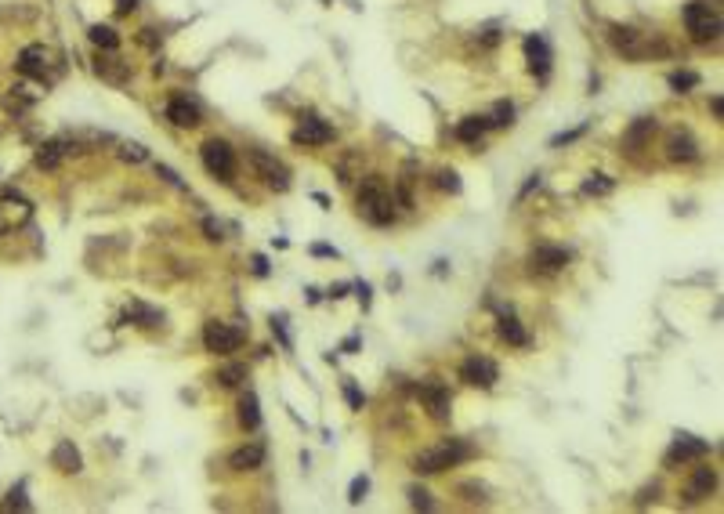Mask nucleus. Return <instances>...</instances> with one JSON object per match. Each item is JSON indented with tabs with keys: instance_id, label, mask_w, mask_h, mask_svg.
<instances>
[{
	"instance_id": "nucleus-1",
	"label": "nucleus",
	"mask_w": 724,
	"mask_h": 514,
	"mask_svg": "<svg viewBox=\"0 0 724 514\" xmlns=\"http://www.w3.org/2000/svg\"><path fill=\"white\" fill-rule=\"evenodd\" d=\"M355 200H358V214H362L370 225L380 228V225H391V221H395V196H391L388 181L380 178V174L362 178Z\"/></svg>"
},
{
	"instance_id": "nucleus-2",
	"label": "nucleus",
	"mask_w": 724,
	"mask_h": 514,
	"mask_svg": "<svg viewBox=\"0 0 724 514\" xmlns=\"http://www.w3.org/2000/svg\"><path fill=\"white\" fill-rule=\"evenodd\" d=\"M467 457H471V445H464L460 438H442V442H435L428 449H420L417 460H413V471H417V475H438V471L453 467V464H460Z\"/></svg>"
},
{
	"instance_id": "nucleus-3",
	"label": "nucleus",
	"mask_w": 724,
	"mask_h": 514,
	"mask_svg": "<svg viewBox=\"0 0 724 514\" xmlns=\"http://www.w3.org/2000/svg\"><path fill=\"white\" fill-rule=\"evenodd\" d=\"M18 73L29 76V80H40V83H51L62 73V62L48 44H29V48H22V55H18Z\"/></svg>"
},
{
	"instance_id": "nucleus-4",
	"label": "nucleus",
	"mask_w": 724,
	"mask_h": 514,
	"mask_svg": "<svg viewBox=\"0 0 724 514\" xmlns=\"http://www.w3.org/2000/svg\"><path fill=\"white\" fill-rule=\"evenodd\" d=\"M685 29L692 33L695 44H710V40L720 36V15L706 4V0H692V4H685Z\"/></svg>"
},
{
	"instance_id": "nucleus-5",
	"label": "nucleus",
	"mask_w": 724,
	"mask_h": 514,
	"mask_svg": "<svg viewBox=\"0 0 724 514\" xmlns=\"http://www.w3.org/2000/svg\"><path fill=\"white\" fill-rule=\"evenodd\" d=\"M200 160H203V167H207L214 178H225V181H228L232 174H236V153H232V145L221 141V138L203 141V145H200Z\"/></svg>"
},
{
	"instance_id": "nucleus-6",
	"label": "nucleus",
	"mask_w": 724,
	"mask_h": 514,
	"mask_svg": "<svg viewBox=\"0 0 724 514\" xmlns=\"http://www.w3.org/2000/svg\"><path fill=\"white\" fill-rule=\"evenodd\" d=\"M608 40H612V48L620 51L623 58H634V62H641V58H648V55L655 51L652 40H648L645 33L630 29V26H612V29H608Z\"/></svg>"
},
{
	"instance_id": "nucleus-7",
	"label": "nucleus",
	"mask_w": 724,
	"mask_h": 514,
	"mask_svg": "<svg viewBox=\"0 0 724 514\" xmlns=\"http://www.w3.org/2000/svg\"><path fill=\"white\" fill-rule=\"evenodd\" d=\"M203 345H207L210 355H232V352H239V345H243V330L228 326V323H207Z\"/></svg>"
},
{
	"instance_id": "nucleus-8",
	"label": "nucleus",
	"mask_w": 724,
	"mask_h": 514,
	"mask_svg": "<svg viewBox=\"0 0 724 514\" xmlns=\"http://www.w3.org/2000/svg\"><path fill=\"white\" fill-rule=\"evenodd\" d=\"M460 377H464L467 384H471V388H493V384L500 380V370H496V362H493V359H485V355H471V359H464Z\"/></svg>"
},
{
	"instance_id": "nucleus-9",
	"label": "nucleus",
	"mask_w": 724,
	"mask_h": 514,
	"mask_svg": "<svg viewBox=\"0 0 724 514\" xmlns=\"http://www.w3.org/2000/svg\"><path fill=\"white\" fill-rule=\"evenodd\" d=\"M250 163L258 167V174L265 178L268 188H275V192H286V188H290V170H286L279 160H275V156L261 153V148H253V153H250Z\"/></svg>"
},
{
	"instance_id": "nucleus-10",
	"label": "nucleus",
	"mask_w": 724,
	"mask_h": 514,
	"mask_svg": "<svg viewBox=\"0 0 724 514\" xmlns=\"http://www.w3.org/2000/svg\"><path fill=\"white\" fill-rule=\"evenodd\" d=\"M29 214H33V207H29V200H26V196H15V192H4V196H0V235L11 232V228H18V225H26V221H29Z\"/></svg>"
},
{
	"instance_id": "nucleus-11",
	"label": "nucleus",
	"mask_w": 724,
	"mask_h": 514,
	"mask_svg": "<svg viewBox=\"0 0 724 514\" xmlns=\"http://www.w3.org/2000/svg\"><path fill=\"white\" fill-rule=\"evenodd\" d=\"M529 265H532V272L555 275V272H562V268L569 265V250H562V246H550V243H540V246H532V253H529Z\"/></svg>"
},
{
	"instance_id": "nucleus-12",
	"label": "nucleus",
	"mask_w": 724,
	"mask_h": 514,
	"mask_svg": "<svg viewBox=\"0 0 724 514\" xmlns=\"http://www.w3.org/2000/svg\"><path fill=\"white\" fill-rule=\"evenodd\" d=\"M706 453H710V442L692 438V435H677V442L670 445V453L663 457V464H667V467H677V464L699 460V457H706Z\"/></svg>"
},
{
	"instance_id": "nucleus-13",
	"label": "nucleus",
	"mask_w": 724,
	"mask_h": 514,
	"mask_svg": "<svg viewBox=\"0 0 724 514\" xmlns=\"http://www.w3.org/2000/svg\"><path fill=\"white\" fill-rule=\"evenodd\" d=\"M525 58H529V69L536 73L540 80L550 76V44L540 36V33H532L525 36Z\"/></svg>"
},
{
	"instance_id": "nucleus-14",
	"label": "nucleus",
	"mask_w": 724,
	"mask_h": 514,
	"mask_svg": "<svg viewBox=\"0 0 724 514\" xmlns=\"http://www.w3.org/2000/svg\"><path fill=\"white\" fill-rule=\"evenodd\" d=\"M293 141L297 145H326V141H333V127L323 123L319 116H305L301 127L293 131Z\"/></svg>"
},
{
	"instance_id": "nucleus-15",
	"label": "nucleus",
	"mask_w": 724,
	"mask_h": 514,
	"mask_svg": "<svg viewBox=\"0 0 724 514\" xmlns=\"http://www.w3.org/2000/svg\"><path fill=\"white\" fill-rule=\"evenodd\" d=\"M713 489H717V471H713V467H695V471H692V482H688V489H685V496H688V500H706Z\"/></svg>"
},
{
	"instance_id": "nucleus-16",
	"label": "nucleus",
	"mask_w": 724,
	"mask_h": 514,
	"mask_svg": "<svg viewBox=\"0 0 724 514\" xmlns=\"http://www.w3.org/2000/svg\"><path fill=\"white\" fill-rule=\"evenodd\" d=\"M167 120L174 123V127H196V123H200V109H196L188 98L178 95V98L167 102Z\"/></svg>"
},
{
	"instance_id": "nucleus-17",
	"label": "nucleus",
	"mask_w": 724,
	"mask_h": 514,
	"mask_svg": "<svg viewBox=\"0 0 724 514\" xmlns=\"http://www.w3.org/2000/svg\"><path fill=\"white\" fill-rule=\"evenodd\" d=\"M652 134H655V120H652V116L634 120V123H630V131L623 134V148H627V153H641L645 141H648Z\"/></svg>"
},
{
	"instance_id": "nucleus-18",
	"label": "nucleus",
	"mask_w": 724,
	"mask_h": 514,
	"mask_svg": "<svg viewBox=\"0 0 724 514\" xmlns=\"http://www.w3.org/2000/svg\"><path fill=\"white\" fill-rule=\"evenodd\" d=\"M420 398H424V405L431 410L435 420H445V417H450V391H445L442 384H424V388H420Z\"/></svg>"
},
{
	"instance_id": "nucleus-19",
	"label": "nucleus",
	"mask_w": 724,
	"mask_h": 514,
	"mask_svg": "<svg viewBox=\"0 0 724 514\" xmlns=\"http://www.w3.org/2000/svg\"><path fill=\"white\" fill-rule=\"evenodd\" d=\"M51 464L62 471V475H76V471L83 467V460H80V449H76L73 442H66V438H62V442L55 445V453H51Z\"/></svg>"
},
{
	"instance_id": "nucleus-20",
	"label": "nucleus",
	"mask_w": 724,
	"mask_h": 514,
	"mask_svg": "<svg viewBox=\"0 0 724 514\" xmlns=\"http://www.w3.org/2000/svg\"><path fill=\"white\" fill-rule=\"evenodd\" d=\"M265 464V445H243V449H236V453L228 457V467L232 471H253V467H261Z\"/></svg>"
},
{
	"instance_id": "nucleus-21",
	"label": "nucleus",
	"mask_w": 724,
	"mask_h": 514,
	"mask_svg": "<svg viewBox=\"0 0 724 514\" xmlns=\"http://www.w3.org/2000/svg\"><path fill=\"white\" fill-rule=\"evenodd\" d=\"M667 156H670V160H685V163H688V160H695V156H699V145H695V138H692V134H681V131H677V134H670V141H667Z\"/></svg>"
},
{
	"instance_id": "nucleus-22",
	"label": "nucleus",
	"mask_w": 724,
	"mask_h": 514,
	"mask_svg": "<svg viewBox=\"0 0 724 514\" xmlns=\"http://www.w3.org/2000/svg\"><path fill=\"white\" fill-rule=\"evenodd\" d=\"M485 131H489V120H485V116H464V120L457 123V138H460V141H467V145L482 141V138H485Z\"/></svg>"
},
{
	"instance_id": "nucleus-23",
	"label": "nucleus",
	"mask_w": 724,
	"mask_h": 514,
	"mask_svg": "<svg viewBox=\"0 0 724 514\" xmlns=\"http://www.w3.org/2000/svg\"><path fill=\"white\" fill-rule=\"evenodd\" d=\"M66 153H69V148H66V141H44V145L36 148V167H44V170H55L62 160H66Z\"/></svg>"
},
{
	"instance_id": "nucleus-24",
	"label": "nucleus",
	"mask_w": 724,
	"mask_h": 514,
	"mask_svg": "<svg viewBox=\"0 0 724 514\" xmlns=\"http://www.w3.org/2000/svg\"><path fill=\"white\" fill-rule=\"evenodd\" d=\"M123 319H131V323H138V326H160V323H163V315H160L156 308L141 305V301L127 305V308H123Z\"/></svg>"
},
{
	"instance_id": "nucleus-25",
	"label": "nucleus",
	"mask_w": 724,
	"mask_h": 514,
	"mask_svg": "<svg viewBox=\"0 0 724 514\" xmlns=\"http://www.w3.org/2000/svg\"><path fill=\"white\" fill-rule=\"evenodd\" d=\"M239 424L246 427V431H258V427H261V410H258V395H253V391H246L239 398Z\"/></svg>"
},
{
	"instance_id": "nucleus-26",
	"label": "nucleus",
	"mask_w": 724,
	"mask_h": 514,
	"mask_svg": "<svg viewBox=\"0 0 724 514\" xmlns=\"http://www.w3.org/2000/svg\"><path fill=\"white\" fill-rule=\"evenodd\" d=\"M500 337L507 340V345H515V348H525V345H529V333H525V326L518 323L515 315H503V319H500Z\"/></svg>"
},
{
	"instance_id": "nucleus-27",
	"label": "nucleus",
	"mask_w": 724,
	"mask_h": 514,
	"mask_svg": "<svg viewBox=\"0 0 724 514\" xmlns=\"http://www.w3.org/2000/svg\"><path fill=\"white\" fill-rule=\"evenodd\" d=\"M91 40H95V44H98L102 51H116V48H120L116 29H113V26H102V22H98V26H91Z\"/></svg>"
},
{
	"instance_id": "nucleus-28",
	"label": "nucleus",
	"mask_w": 724,
	"mask_h": 514,
	"mask_svg": "<svg viewBox=\"0 0 724 514\" xmlns=\"http://www.w3.org/2000/svg\"><path fill=\"white\" fill-rule=\"evenodd\" d=\"M246 380V366H239V362H228V366L218 370V384L221 388H236V384Z\"/></svg>"
},
{
	"instance_id": "nucleus-29",
	"label": "nucleus",
	"mask_w": 724,
	"mask_h": 514,
	"mask_svg": "<svg viewBox=\"0 0 724 514\" xmlns=\"http://www.w3.org/2000/svg\"><path fill=\"white\" fill-rule=\"evenodd\" d=\"M489 120V127H510L515 123V105L510 102H496L493 105V116H485Z\"/></svg>"
},
{
	"instance_id": "nucleus-30",
	"label": "nucleus",
	"mask_w": 724,
	"mask_h": 514,
	"mask_svg": "<svg viewBox=\"0 0 724 514\" xmlns=\"http://www.w3.org/2000/svg\"><path fill=\"white\" fill-rule=\"evenodd\" d=\"M608 192H612V181L605 174H594L583 181V196H608Z\"/></svg>"
},
{
	"instance_id": "nucleus-31",
	"label": "nucleus",
	"mask_w": 724,
	"mask_h": 514,
	"mask_svg": "<svg viewBox=\"0 0 724 514\" xmlns=\"http://www.w3.org/2000/svg\"><path fill=\"white\" fill-rule=\"evenodd\" d=\"M699 83V73H692V69H681V73H670V88L681 95V91H688V88H695Z\"/></svg>"
},
{
	"instance_id": "nucleus-32",
	"label": "nucleus",
	"mask_w": 724,
	"mask_h": 514,
	"mask_svg": "<svg viewBox=\"0 0 724 514\" xmlns=\"http://www.w3.org/2000/svg\"><path fill=\"white\" fill-rule=\"evenodd\" d=\"M4 507H8V510H11V507H18V510H29V500H26V485H15V489L8 492Z\"/></svg>"
},
{
	"instance_id": "nucleus-33",
	"label": "nucleus",
	"mask_w": 724,
	"mask_h": 514,
	"mask_svg": "<svg viewBox=\"0 0 724 514\" xmlns=\"http://www.w3.org/2000/svg\"><path fill=\"white\" fill-rule=\"evenodd\" d=\"M438 185H442L445 192H460V178H457V170H442V174H438Z\"/></svg>"
},
{
	"instance_id": "nucleus-34",
	"label": "nucleus",
	"mask_w": 724,
	"mask_h": 514,
	"mask_svg": "<svg viewBox=\"0 0 724 514\" xmlns=\"http://www.w3.org/2000/svg\"><path fill=\"white\" fill-rule=\"evenodd\" d=\"M366 489H370V478H366V475H362V478H355V482H351V496H348V500H351V503H362V496H366Z\"/></svg>"
},
{
	"instance_id": "nucleus-35",
	"label": "nucleus",
	"mask_w": 724,
	"mask_h": 514,
	"mask_svg": "<svg viewBox=\"0 0 724 514\" xmlns=\"http://www.w3.org/2000/svg\"><path fill=\"white\" fill-rule=\"evenodd\" d=\"M410 496H413V507H420V510H431V507H435V503H431V496H428L424 489H413Z\"/></svg>"
},
{
	"instance_id": "nucleus-36",
	"label": "nucleus",
	"mask_w": 724,
	"mask_h": 514,
	"mask_svg": "<svg viewBox=\"0 0 724 514\" xmlns=\"http://www.w3.org/2000/svg\"><path fill=\"white\" fill-rule=\"evenodd\" d=\"M123 160H134V163H141L145 160V148L141 145H123V153H120Z\"/></svg>"
},
{
	"instance_id": "nucleus-37",
	"label": "nucleus",
	"mask_w": 724,
	"mask_h": 514,
	"mask_svg": "<svg viewBox=\"0 0 724 514\" xmlns=\"http://www.w3.org/2000/svg\"><path fill=\"white\" fill-rule=\"evenodd\" d=\"M344 395H348V402H351V405H355V410H362V395H358V391H355V384H351V380H348V384H344Z\"/></svg>"
},
{
	"instance_id": "nucleus-38",
	"label": "nucleus",
	"mask_w": 724,
	"mask_h": 514,
	"mask_svg": "<svg viewBox=\"0 0 724 514\" xmlns=\"http://www.w3.org/2000/svg\"><path fill=\"white\" fill-rule=\"evenodd\" d=\"M156 170H160V178H167L170 185H178V188H181V178H178V174H174V170H170V167H156Z\"/></svg>"
},
{
	"instance_id": "nucleus-39",
	"label": "nucleus",
	"mask_w": 724,
	"mask_h": 514,
	"mask_svg": "<svg viewBox=\"0 0 724 514\" xmlns=\"http://www.w3.org/2000/svg\"><path fill=\"white\" fill-rule=\"evenodd\" d=\"M134 8H138V0H116V11H120V15L134 11Z\"/></svg>"
},
{
	"instance_id": "nucleus-40",
	"label": "nucleus",
	"mask_w": 724,
	"mask_h": 514,
	"mask_svg": "<svg viewBox=\"0 0 724 514\" xmlns=\"http://www.w3.org/2000/svg\"><path fill=\"white\" fill-rule=\"evenodd\" d=\"M710 109H713V116H717V120L724 116V98H720V95H713V102H710Z\"/></svg>"
},
{
	"instance_id": "nucleus-41",
	"label": "nucleus",
	"mask_w": 724,
	"mask_h": 514,
	"mask_svg": "<svg viewBox=\"0 0 724 514\" xmlns=\"http://www.w3.org/2000/svg\"><path fill=\"white\" fill-rule=\"evenodd\" d=\"M203 228H207V235H210V239H221V228H218L214 221H203Z\"/></svg>"
},
{
	"instance_id": "nucleus-42",
	"label": "nucleus",
	"mask_w": 724,
	"mask_h": 514,
	"mask_svg": "<svg viewBox=\"0 0 724 514\" xmlns=\"http://www.w3.org/2000/svg\"><path fill=\"white\" fill-rule=\"evenodd\" d=\"M253 272H258V275H268V261H265V257H253Z\"/></svg>"
},
{
	"instance_id": "nucleus-43",
	"label": "nucleus",
	"mask_w": 724,
	"mask_h": 514,
	"mask_svg": "<svg viewBox=\"0 0 724 514\" xmlns=\"http://www.w3.org/2000/svg\"><path fill=\"white\" fill-rule=\"evenodd\" d=\"M355 290H358V301H362V305H370V286H366V283H358Z\"/></svg>"
}]
</instances>
